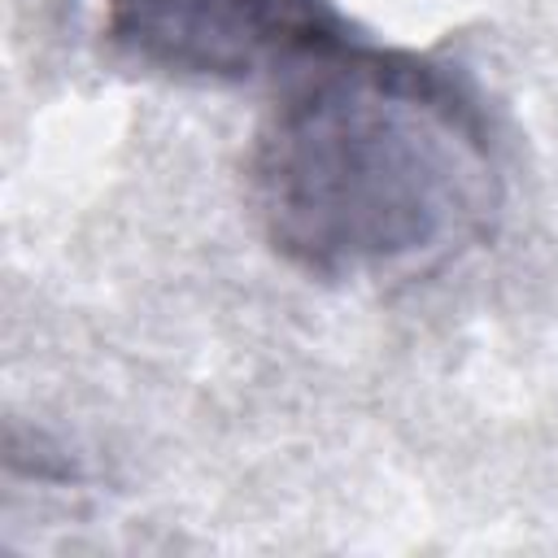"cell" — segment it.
Instances as JSON below:
<instances>
[{"mask_svg":"<svg viewBox=\"0 0 558 558\" xmlns=\"http://www.w3.org/2000/svg\"><path fill=\"white\" fill-rule=\"evenodd\" d=\"M331 0H105V39L179 83H244L344 35Z\"/></svg>","mask_w":558,"mask_h":558,"instance_id":"2","label":"cell"},{"mask_svg":"<svg viewBox=\"0 0 558 558\" xmlns=\"http://www.w3.org/2000/svg\"><path fill=\"white\" fill-rule=\"evenodd\" d=\"M270 78L244 183L262 240L292 270L318 283L427 279L493 240L506 170L458 65L344 31Z\"/></svg>","mask_w":558,"mask_h":558,"instance_id":"1","label":"cell"}]
</instances>
